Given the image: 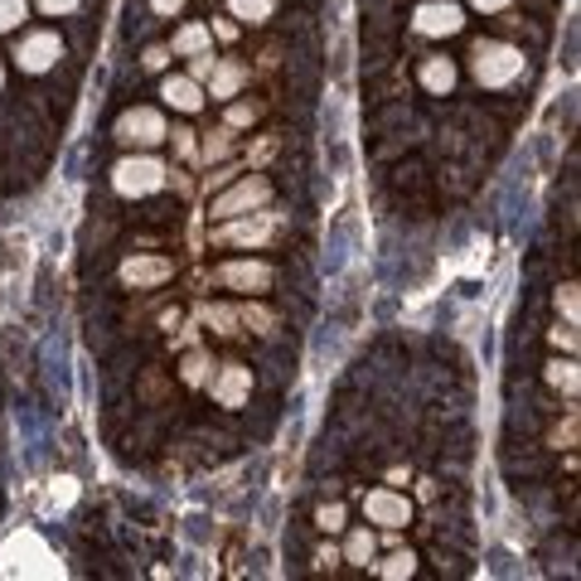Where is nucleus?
<instances>
[{
    "label": "nucleus",
    "mask_w": 581,
    "mask_h": 581,
    "mask_svg": "<svg viewBox=\"0 0 581 581\" xmlns=\"http://www.w3.org/2000/svg\"><path fill=\"white\" fill-rule=\"evenodd\" d=\"M524 73V54L514 44H480L475 48V78L484 88H508Z\"/></svg>",
    "instance_id": "1"
},
{
    "label": "nucleus",
    "mask_w": 581,
    "mask_h": 581,
    "mask_svg": "<svg viewBox=\"0 0 581 581\" xmlns=\"http://www.w3.org/2000/svg\"><path fill=\"white\" fill-rule=\"evenodd\" d=\"M112 185H117V194H127V199H141V194H155L165 185V165L151 161V155H127V161L112 169Z\"/></svg>",
    "instance_id": "2"
},
{
    "label": "nucleus",
    "mask_w": 581,
    "mask_h": 581,
    "mask_svg": "<svg viewBox=\"0 0 581 581\" xmlns=\"http://www.w3.org/2000/svg\"><path fill=\"white\" fill-rule=\"evenodd\" d=\"M272 199V185H266L262 175H252V179H238L228 194H218L213 199V218H238V213H252V209H262V204Z\"/></svg>",
    "instance_id": "3"
},
{
    "label": "nucleus",
    "mask_w": 581,
    "mask_h": 581,
    "mask_svg": "<svg viewBox=\"0 0 581 581\" xmlns=\"http://www.w3.org/2000/svg\"><path fill=\"white\" fill-rule=\"evenodd\" d=\"M272 228H276V213H262V218H228L223 228L213 233V242H223V248H257V242L272 238Z\"/></svg>",
    "instance_id": "4"
},
{
    "label": "nucleus",
    "mask_w": 581,
    "mask_h": 581,
    "mask_svg": "<svg viewBox=\"0 0 581 581\" xmlns=\"http://www.w3.org/2000/svg\"><path fill=\"white\" fill-rule=\"evenodd\" d=\"M117 141L121 145H155V141H165L161 112H151V107H136V112H127V117L117 121Z\"/></svg>",
    "instance_id": "5"
},
{
    "label": "nucleus",
    "mask_w": 581,
    "mask_h": 581,
    "mask_svg": "<svg viewBox=\"0 0 581 581\" xmlns=\"http://www.w3.org/2000/svg\"><path fill=\"white\" fill-rule=\"evenodd\" d=\"M15 58H20L24 73H44V68H54L58 58H64V44H58V34L40 30V34H30V40L15 48Z\"/></svg>",
    "instance_id": "6"
},
{
    "label": "nucleus",
    "mask_w": 581,
    "mask_h": 581,
    "mask_svg": "<svg viewBox=\"0 0 581 581\" xmlns=\"http://www.w3.org/2000/svg\"><path fill=\"white\" fill-rule=\"evenodd\" d=\"M412 24H417V34H427V40H441V34H456L460 24H465V15H460L456 6H446V0H431V6H421L417 15H412Z\"/></svg>",
    "instance_id": "7"
},
{
    "label": "nucleus",
    "mask_w": 581,
    "mask_h": 581,
    "mask_svg": "<svg viewBox=\"0 0 581 581\" xmlns=\"http://www.w3.org/2000/svg\"><path fill=\"white\" fill-rule=\"evenodd\" d=\"M169 276H175V262L169 257H127L121 262V282L127 286H161V282H169Z\"/></svg>",
    "instance_id": "8"
},
{
    "label": "nucleus",
    "mask_w": 581,
    "mask_h": 581,
    "mask_svg": "<svg viewBox=\"0 0 581 581\" xmlns=\"http://www.w3.org/2000/svg\"><path fill=\"white\" fill-rule=\"evenodd\" d=\"M252 393V369H242V363H228L223 373L213 379V403L218 407H242Z\"/></svg>",
    "instance_id": "9"
},
{
    "label": "nucleus",
    "mask_w": 581,
    "mask_h": 581,
    "mask_svg": "<svg viewBox=\"0 0 581 581\" xmlns=\"http://www.w3.org/2000/svg\"><path fill=\"white\" fill-rule=\"evenodd\" d=\"M218 282L233 290H266L272 286V266L266 262H223L218 266Z\"/></svg>",
    "instance_id": "10"
},
{
    "label": "nucleus",
    "mask_w": 581,
    "mask_h": 581,
    "mask_svg": "<svg viewBox=\"0 0 581 581\" xmlns=\"http://www.w3.org/2000/svg\"><path fill=\"white\" fill-rule=\"evenodd\" d=\"M363 514H369L373 524H383V528H403L412 508H407L403 494H393V490H373L369 500H363Z\"/></svg>",
    "instance_id": "11"
},
{
    "label": "nucleus",
    "mask_w": 581,
    "mask_h": 581,
    "mask_svg": "<svg viewBox=\"0 0 581 581\" xmlns=\"http://www.w3.org/2000/svg\"><path fill=\"white\" fill-rule=\"evenodd\" d=\"M161 97L169 107H179V112H199V107H204V92H199V83H194V78H165Z\"/></svg>",
    "instance_id": "12"
},
{
    "label": "nucleus",
    "mask_w": 581,
    "mask_h": 581,
    "mask_svg": "<svg viewBox=\"0 0 581 581\" xmlns=\"http://www.w3.org/2000/svg\"><path fill=\"white\" fill-rule=\"evenodd\" d=\"M242 83H248V68L242 64H233V58H223V64H213V73H209V92L213 97H233Z\"/></svg>",
    "instance_id": "13"
},
{
    "label": "nucleus",
    "mask_w": 581,
    "mask_h": 581,
    "mask_svg": "<svg viewBox=\"0 0 581 581\" xmlns=\"http://www.w3.org/2000/svg\"><path fill=\"white\" fill-rule=\"evenodd\" d=\"M421 83H427V92H451L456 88V64L451 58H427V64H421Z\"/></svg>",
    "instance_id": "14"
},
{
    "label": "nucleus",
    "mask_w": 581,
    "mask_h": 581,
    "mask_svg": "<svg viewBox=\"0 0 581 581\" xmlns=\"http://www.w3.org/2000/svg\"><path fill=\"white\" fill-rule=\"evenodd\" d=\"M373 552H379V538H373L369 528L349 533V542H344V562H354V567H373Z\"/></svg>",
    "instance_id": "15"
},
{
    "label": "nucleus",
    "mask_w": 581,
    "mask_h": 581,
    "mask_svg": "<svg viewBox=\"0 0 581 581\" xmlns=\"http://www.w3.org/2000/svg\"><path fill=\"white\" fill-rule=\"evenodd\" d=\"M233 151V127H218V131H209V136H204V145H199V155L204 161H223V155Z\"/></svg>",
    "instance_id": "16"
},
{
    "label": "nucleus",
    "mask_w": 581,
    "mask_h": 581,
    "mask_svg": "<svg viewBox=\"0 0 581 581\" xmlns=\"http://www.w3.org/2000/svg\"><path fill=\"white\" fill-rule=\"evenodd\" d=\"M204 48H209V30H204V24H185V30L175 34V54H204Z\"/></svg>",
    "instance_id": "17"
},
{
    "label": "nucleus",
    "mask_w": 581,
    "mask_h": 581,
    "mask_svg": "<svg viewBox=\"0 0 581 581\" xmlns=\"http://www.w3.org/2000/svg\"><path fill=\"white\" fill-rule=\"evenodd\" d=\"M209 354H199V349H194V354H185V363H179V379H185L189 387H199V383H209Z\"/></svg>",
    "instance_id": "18"
},
{
    "label": "nucleus",
    "mask_w": 581,
    "mask_h": 581,
    "mask_svg": "<svg viewBox=\"0 0 581 581\" xmlns=\"http://www.w3.org/2000/svg\"><path fill=\"white\" fill-rule=\"evenodd\" d=\"M412 572H417V557H412V552H393L387 562H379V577H387V581H403Z\"/></svg>",
    "instance_id": "19"
},
{
    "label": "nucleus",
    "mask_w": 581,
    "mask_h": 581,
    "mask_svg": "<svg viewBox=\"0 0 581 581\" xmlns=\"http://www.w3.org/2000/svg\"><path fill=\"white\" fill-rule=\"evenodd\" d=\"M199 320H209L218 335H233V325H238V310H228V306H204V310H199Z\"/></svg>",
    "instance_id": "20"
},
{
    "label": "nucleus",
    "mask_w": 581,
    "mask_h": 581,
    "mask_svg": "<svg viewBox=\"0 0 581 581\" xmlns=\"http://www.w3.org/2000/svg\"><path fill=\"white\" fill-rule=\"evenodd\" d=\"M272 10H276V0H233V15L238 20H252V24L266 20Z\"/></svg>",
    "instance_id": "21"
},
{
    "label": "nucleus",
    "mask_w": 581,
    "mask_h": 581,
    "mask_svg": "<svg viewBox=\"0 0 581 581\" xmlns=\"http://www.w3.org/2000/svg\"><path fill=\"white\" fill-rule=\"evenodd\" d=\"M238 320L248 325V330H257V335H266V330H272V310L252 306V300H248V306H238Z\"/></svg>",
    "instance_id": "22"
},
{
    "label": "nucleus",
    "mask_w": 581,
    "mask_h": 581,
    "mask_svg": "<svg viewBox=\"0 0 581 581\" xmlns=\"http://www.w3.org/2000/svg\"><path fill=\"white\" fill-rule=\"evenodd\" d=\"M24 10H30L24 0H0V34H6V30H15V24L24 20Z\"/></svg>",
    "instance_id": "23"
},
{
    "label": "nucleus",
    "mask_w": 581,
    "mask_h": 581,
    "mask_svg": "<svg viewBox=\"0 0 581 581\" xmlns=\"http://www.w3.org/2000/svg\"><path fill=\"white\" fill-rule=\"evenodd\" d=\"M548 379H552L557 387H562V393H577V363H552Z\"/></svg>",
    "instance_id": "24"
},
{
    "label": "nucleus",
    "mask_w": 581,
    "mask_h": 581,
    "mask_svg": "<svg viewBox=\"0 0 581 581\" xmlns=\"http://www.w3.org/2000/svg\"><path fill=\"white\" fill-rule=\"evenodd\" d=\"M238 179V165H218L209 179H204V189H223V185H233Z\"/></svg>",
    "instance_id": "25"
},
{
    "label": "nucleus",
    "mask_w": 581,
    "mask_h": 581,
    "mask_svg": "<svg viewBox=\"0 0 581 581\" xmlns=\"http://www.w3.org/2000/svg\"><path fill=\"white\" fill-rule=\"evenodd\" d=\"M252 117H257V107H248V102L228 107V127H252Z\"/></svg>",
    "instance_id": "26"
},
{
    "label": "nucleus",
    "mask_w": 581,
    "mask_h": 581,
    "mask_svg": "<svg viewBox=\"0 0 581 581\" xmlns=\"http://www.w3.org/2000/svg\"><path fill=\"white\" fill-rule=\"evenodd\" d=\"M78 6H83V0H40V10H44V15H73Z\"/></svg>",
    "instance_id": "27"
},
{
    "label": "nucleus",
    "mask_w": 581,
    "mask_h": 581,
    "mask_svg": "<svg viewBox=\"0 0 581 581\" xmlns=\"http://www.w3.org/2000/svg\"><path fill=\"white\" fill-rule=\"evenodd\" d=\"M320 528L325 533H335V528H344V508L330 504V508H320Z\"/></svg>",
    "instance_id": "28"
},
{
    "label": "nucleus",
    "mask_w": 581,
    "mask_h": 581,
    "mask_svg": "<svg viewBox=\"0 0 581 581\" xmlns=\"http://www.w3.org/2000/svg\"><path fill=\"white\" fill-rule=\"evenodd\" d=\"M557 306H562V310H567V320L577 325V286H562V290H557Z\"/></svg>",
    "instance_id": "29"
},
{
    "label": "nucleus",
    "mask_w": 581,
    "mask_h": 581,
    "mask_svg": "<svg viewBox=\"0 0 581 581\" xmlns=\"http://www.w3.org/2000/svg\"><path fill=\"white\" fill-rule=\"evenodd\" d=\"M209 73H213V58H209V54H194L189 78H194V83H209Z\"/></svg>",
    "instance_id": "30"
},
{
    "label": "nucleus",
    "mask_w": 581,
    "mask_h": 581,
    "mask_svg": "<svg viewBox=\"0 0 581 581\" xmlns=\"http://www.w3.org/2000/svg\"><path fill=\"white\" fill-rule=\"evenodd\" d=\"M169 64V48H145V68H165Z\"/></svg>",
    "instance_id": "31"
},
{
    "label": "nucleus",
    "mask_w": 581,
    "mask_h": 581,
    "mask_svg": "<svg viewBox=\"0 0 581 581\" xmlns=\"http://www.w3.org/2000/svg\"><path fill=\"white\" fill-rule=\"evenodd\" d=\"M175 151L189 161V155H194V131H175Z\"/></svg>",
    "instance_id": "32"
},
{
    "label": "nucleus",
    "mask_w": 581,
    "mask_h": 581,
    "mask_svg": "<svg viewBox=\"0 0 581 581\" xmlns=\"http://www.w3.org/2000/svg\"><path fill=\"white\" fill-rule=\"evenodd\" d=\"M155 6V15H179V10H185V0H151Z\"/></svg>",
    "instance_id": "33"
},
{
    "label": "nucleus",
    "mask_w": 581,
    "mask_h": 581,
    "mask_svg": "<svg viewBox=\"0 0 581 581\" xmlns=\"http://www.w3.org/2000/svg\"><path fill=\"white\" fill-rule=\"evenodd\" d=\"M213 34H218V40H233L238 24H233V20H218V24H213Z\"/></svg>",
    "instance_id": "34"
},
{
    "label": "nucleus",
    "mask_w": 581,
    "mask_h": 581,
    "mask_svg": "<svg viewBox=\"0 0 581 581\" xmlns=\"http://www.w3.org/2000/svg\"><path fill=\"white\" fill-rule=\"evenodd\" d=\"M552 339H557V344H567V349H577V335L572 330H552Z\"/></svg>",
    "instance_id": "35"
},
{
    "label": "nucleus",
    "mask_w": 581,
    "mask_h": 581,
    "mask_svg": "<svg viewBox=\"0 0 581 581\" xmlns=\"http://www.w3.org/2000/svg\"><path fill=\"white\" fill-rule=\"evenodd\" d=\"M475 6H480V10H504L508 0H475Z\"/></svg>",
    "instance_id": "36"
},
{
    "label": "nucleus",
    "mask_w": 581,
    "mask_h": 581,
    "mask_svg": "<svg viewBox=\"0 0 581 581\" xmlns=\"http://www.w3.org/2000/svg\"><path fill=\"white\" fill-rule=\"evenodd\" d=\"M0 83H6V68H0Z\"/></svg>",
    "instance_id": "37"
}]
</instances>
